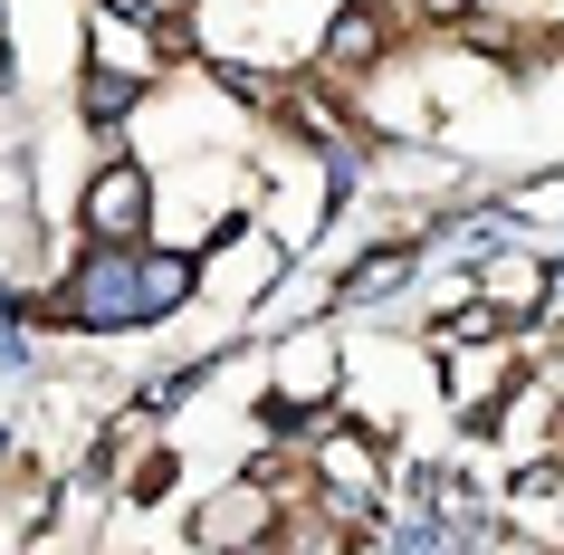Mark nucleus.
<instances>
[{
    "label": "nucleus",
    "mask_w": 564,
    "mask_h": 555,
    "mask_svg": "<svg viewBox=\"0 0 564 555\" xmlns=\"http://www.w3.org/2000/svg\"><path fill=\"white\" fill-rule=\"evenodd\" d=\"M77 231L106 239V249H144L153 239V163L144 153H106L77 192Z\"/></svg>",
    "instance_id": "obj_1"
},
{
    "label": "nucleus",
    "mask_w": 564,
    "mask_h": 555,
    "mask_svg": "<svg viewBox=\"0 0 564 555\" xmlns=\"http://www.w3.org/2000/svg\"><path fill=\"white\" fill-rule=\"evenodd\" d=\"M373 67H392V0H345L326 20V39H316V77L326 87H355Z\"/></svg>",
    "instance_id": "obj_2"
},
{
    "label": "nucleus",
    "mask_w": 564,
    "mask_h": 555,
    "mask_svg": "<svg viewBox=\"0 0 564 555\" xmlns=\"http://www.w3.org/2000/svg\"><path fill=\"white\" fill-rule=\"evenodd\" d=\"M202 249H144V259H134V288H144V325L153 317H173L182 297H202Z\"/></svg>",
    "instance_id": "obj_3"
},
{
    "label": "nucleus",
    "mask_w": 564,
    "mask_h": 555,
    "mask_svg": "<svg viewBox=\"0 0 564 555\" xmlns=\"http://www.w3.org/2000/svg\"><path fill=\"white\" fill-rule=\"evenodd\" d=\"M144 106V77H116V67H87V87H77V116L96 125V135H116L124 116Z\"/></svg>",
    "instance_id": "obj_4"
},
{
    "label": "nucleus",
    "mask_w": 564,
    "mask_h": 555,
    "mask_svg": "<svg viewBox=\"0 0 564 555\" xmlns=\"http://www.w3.org/2000/svg\"><path fill=\"white\" fill-rule=\"evenodd\" d=\"M469 10H478V0H412L421 30H469Z\"/></svg>",
    "instance_id": "obj_5"
},
{
    "label": "nucleus",
    "mask_w": 564,
    "mask_h": 555,
    "mask_svg": "<svg viewBox=\"0 0 564 555\" xmlns=\"http://www.w3.org/2000/svg\"><path fill=\"white\" fill-rule=\"evenodd\" d=\"M0 87H10V20H0Z\"/></svg>",
    "instance_id": "obj_6"
}]
</instances>
